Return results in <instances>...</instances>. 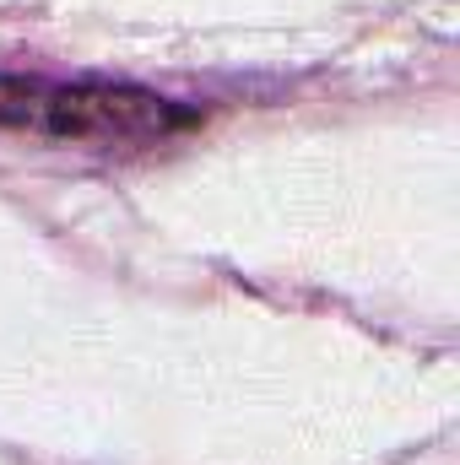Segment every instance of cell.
Wrapping results in <instances>:
<instances>
[{
  "label": "cell",
  "instance_id": "cell-1",
  "mask_svg": "<svg viewBox=\"0 0 460 465\" xmlns=\"http://www.w3.org/2000/svg\"><path fill=\"white\" fill-rule=\"evenodd\" d=\"M201 124V109L163 98L135 82H60V76H22L0 71V130L87 146V152H146Z\"/></svg>",
  "mask_w": 460,
  "mask_h": 465
}]
</instances>
